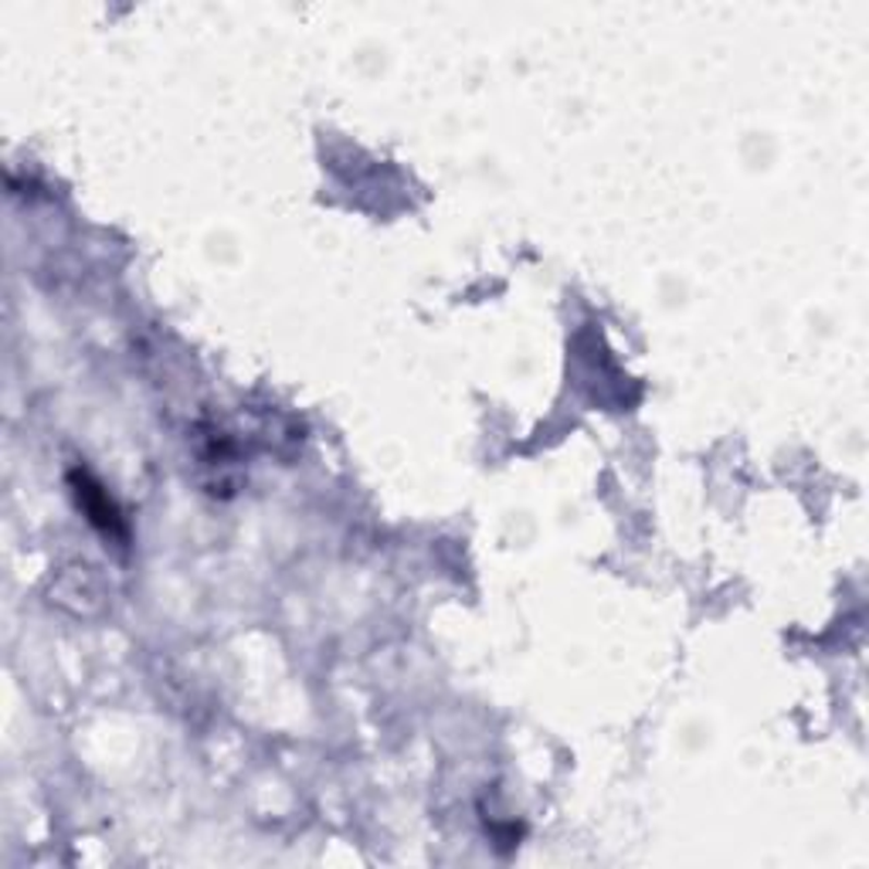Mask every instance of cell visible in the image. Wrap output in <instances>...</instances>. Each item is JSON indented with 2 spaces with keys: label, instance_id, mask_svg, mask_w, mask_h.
Wrapping results in <instances>:
<instances>
[{
  "label": "cell",
  "instance_id": "6da1fadb",
  "mask_svg": "<svg viewBox=\"0 0 869 869\" xmlns=\"http://www.w3.org/2000/svg\"><path fill=\"white\" fill-rule=\"evenodd\" d=\"M75 496H79V503H82V510L88 513L92 523L103 526L106 534H122L119 513L109 503V496L103 492V486H96V483L85 479V476H75Z\"/></svg>",
  "mask_w": 869,
  "mask_h": 869
}]
</instances>
